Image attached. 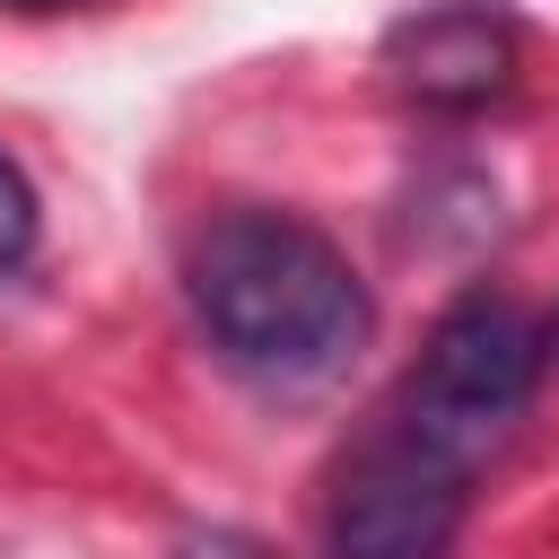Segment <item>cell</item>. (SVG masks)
I'll use <instances>...</instances> for the list:
<instances>
[{"instance_id": "cell-5", "label": "cell", "mask_w": 559, "mask_h": 559, "mask_svg": "<svg viewBox=\"0 0 559 559\" xmlns=\"http://www.w3.org/2000/svg\"><path fill=\"white\" fill-rule=\"evenodd\" d=\"M35 245V183H26V166L0 148V262H17Z\"/></svg>"}, {"instance_id": "cell-3", "label": "cell", "mask_w": 559, "mask_h": 559, "mask_svg": "<svg viewBox=\"0 0 559 559\" xmlns=\"http://www.w3.org/2000/svg\"><path fill=\"white\" fill-rule=\"evenodd\" d=\"M463 454L428 445L419 428L376 437L367 454H349L332 515H323V550L332 559H445L463 533Z\"/></svg>"}, {"instance_id": "cell-6", "label": "cell", "mask_w": 559, "mask_h": 559, "mask_svg": "<svg viewBox=\"0 0 559 559\" xmlns=\"http://www.w3.org/2000/svg\"><path fill=\"white\" fill-rule=\"evenodd\" d=\"M175 559H280L271 542H253V533H192Z\"/></svg>"}, {"instance_id": "cell-4", "label": "cell", "mask_w": 559, "mask_h": 559, "mask_svg": "<svg viewBox=\"0 0 559 559\" xmlns=\"http://www.w3.org/2000/svg\"><path fill=\"white\" fill-rule=\"evenodd\" d=\"M515 61H524V35L507 9L489 0H437L419 17H402L384 35V70L402 96L437 105V114H480L515 87Z\"/></svg>"}, {"instance_id": "cell-1", "label": "cell", "mask_w": 559, "mask_h": 559, "mask_svg": "<svg viewBox=\"0 0 559 559\" xmlns=\"http://www.w3.org/2000/svg\"><path fill=\"white\" fill-rule=\"evenodd\" d=\"M192 306H201L210 341L271 384L341 376L376 323L349 253L332 236H314L306 218H280V210H227L201 227Z\"/></svg>"}, {"instance_id": "cell-2", "label": "cell", "mask_w": 559, "mask_h": 559, "mask_svg": "<svg viewBox=\"0 0 559 559\" xmlns=\"http://www.w3.org/2000/svg\"><path fill=\"white\" fill-rule=\"evenodd\" d=\"M542 358H550V332L515 297L480 288V297L437 314V332L419 349V376H411V402H402V428H419L428 445L472 463L524 411V393L542 384Z\"/></svg>"}, {"instance_id": "cell-7", "label": "cell", "mask_w": 559, "mask_h": 559, "mask_svg": "<svg viewBox=\"0 0 559 559\" xmlns=\"http://www.w3.org/2000/svg\"><path fill=\"white\" fill-rule=\"evenodd\" d=\"M9 9H61V0H9Z\"/></svg>"}]
</instances>
